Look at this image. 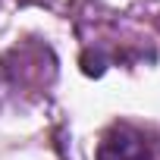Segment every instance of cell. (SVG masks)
<instances>
[{
	"label": "cell",
	"mask_w": 160,
	"mask_h": 160,
	"mask_svg": "<svg viewBox=\"0 0 160 160\" xmlns=\"http://www.w3.org/2000/svg\"><path fill=\"white\" fill-rule=\"evenodd\" d=\"M94 160H160V135L148 126L116 119L101 132Z\"/></svg>",
	"instance_id": "1"
}]
</instances>
